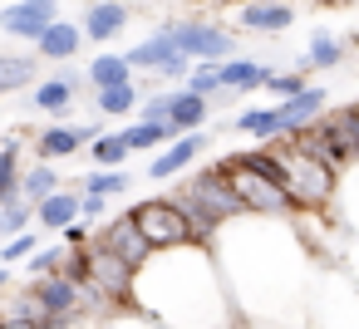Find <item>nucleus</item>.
I'll return each mask as SVG.
<instances>
[{
	"label": "nucleus",
	"instance_id": "bb28decb",
	"mask_svg": "<svg viewBox=\"0 0 359 329\" xmlns=\"http://www.w3.org/2000/svg\"><path fill=\"white\" fill-rule=\"evenodd\" d=\"M344 55H349V40H339V35H330V30H315L300 64H310V69H334Z\"/></svg>",
	"mask_w": 359,
	"mask_h": 329
},
{
	"label": "nucleus",
	"instance_id": "6e6552de",
	"mask_svg": "<svg viewBox=\"0 0 359 329\" xmlns=\"http://www.w3.org/2000/svg\"><path fill=\"white\" fill-rule=\"evenodd\" d=\"M177 40V50L192 64H222L226 55H236V30L217 25V20H163Z\"/></svg>",
	"mask_w": 359,
	"mask_h": 329
},
{
	"label": "nucleus",
	"instance_id": "c9c22d12",
	"mask_svg": "<svg viewBox=\"0 0 359 329\" xmlns=\"http://www.w3.org/2000/svg\"><path fill=\"white\" fill-rule=\"evenodd\" d=\"M182 89H192V94H202V99L222 94V64H197V69L187 74V84H182Z\"/></svg>",
	"mask_w": 359,
	"mask_h": 329
},
{
	"label": "nucleus",
	"instance_id": "9d476101",
	"mask_svg": "<svg viewBox=\"0 0 359 329\" xmlns=\"http://www.w3.org/2000/svg\"><path fill=\"white\" fill-rule=\"evenodd\" d=\"M55 20H60V0H11V6H0V35L11 40L35 45Z\"/></svg>",
	"mask_w": 359,
	"mask_h": 329
},
{
	"label": "nucleus",
	"instance_id": "a211bd4d",
	"mask_svg": "<svg viewBox=\"0 0 359 329\" xmlns=\"http://www.w3.org/2000/svg\"><path fill=\"white\" fill-rule=\"evenodd\" d=\"M74 221H84V192L79 187H65L35 206V226H45V231H69Z\"/></svg>",
	"mask_w": 359,
	"mask_h": 329
},
{
	"label": "nucleus",
	"instance_id": "f3484780",
	"mask_svg": "<svg viewBox=\"0 0 359 329\" xmlns=\"http://www.w3.org/2000/svg\"><path fill=\"white\" fill-rule=\"evenodd\" d=\"M35 285V295H40V304L60 319V314H84V285L79 280H69V275H40V280H30Z\"/></svg>",
	"mask_w": 359,
	"mask_h": 329
},
{
	"label": "nucleus",
	"instance_id": "f03ea898",
	"mask_svg": "<svg viewBox=\"0 0 359 329\" xmlns=\"http://www.w3.org/2000/svg\"><path fill=\"white\" fill-rule=\"evenodd\" d=\"M133 309L163 329H236V300L212 246L158 251L133 280Z\"/></svg>",
	"mask_w": 359,
	"mask_h": 329
},
{
	"label": "nucleus",
	"instance_id": "f704fd0d",
	"mask_svg": "<svg viewBox=\"0 0 359 329\" xmlns=\"http://www.w3.org/2000/svg\"><path fill=\"white\" fill-rule=\"evenodd\" d=\"M261 89L276 94V99H295V94H305L310 84H305V74H280V69L266 64V84H261Z\"/></svg>",
	"mask_w": 359,
	"mask_h": 329
},
{
	"label": "nucleus",
	"instance_id": "473e14b6",
	"mask_svg": "<svg viewBox=\"0 0 359 329\" xmlns=\"http://www.w3.org/2000/svg\"><path fill=\"white\" fill-rule=\"evenodd\" d=\"M65 255H69V246H40L35 255H30V280H40V275H60L65 270Z\"/></svg>",
	"mask_w": 359,
	"mask_h": 329
},
{
	"label": "nucleus",
	"instance_id": "ddd939ff",
	"mask_svg": "<svg viewBox=\"0 0 359 329\" xmlns=\"http://www.w3.org/2000/svg\"><path fill=\"white\" fill-rule=\"evenodd\" d=\"M94 138H99V123H55V128L35 133V162L74 158V153H84Z\"/></svg>",
	"mask_w": 359,
	"mask_h": 329
},
{
	"label": "nucleus",
	"instance_id": "58836bf2",
	"mask_svg": "<svg viewBox=\"0 0 359 329\" xmlns=\"http://www.w3.org/2000/svg\"><path fill=\"white\" fill-rule=\"evenodd\" d=\"M104 329H163L158 319H148V314H138V309H123V314H114Z\"/></svg>",
	"mask_w": 359,
	"mask_h": 329
},
{
	"label": "nucleus",
	"instance_id": "6ab92c4d",
	"mask_svg": "<svg viewBox=\"0 0 359 329\" xmlns=\"http://www.w3.org/2000/svg\"><path fill=\"white\" fill-rule=\"evenodd\" d=\"M84 40H89V35H84V25H79V20H55V25L35 40V55H40L45 64H55V59H74Z\"/></svg>",
	"mask_w": 359,
	"mask_h": 329
},
{
	"label": "nucleus",
	"instance_id": "412c9836",
	"mask_svg": "<svg viewBox=\"0 0 359 329\" xmlns=\"http://www.w3.org/2000/svg\"><path fill=\"white\" fill-rule=\"evenodd\" d=\"M20 133L15 138H6L0 143V206H11V202H25V192H20Z\"/></svg>",
	"mask_w": 359,
	"mask_h": 329
},
{
	"label": "nucleus",
	"instance_id": "f257e3e1",
	"mask_svg": "<svg viewBox=\"0 0 359 329\" xmlns=\"http://www.w3.org/2000/svg\"><path fill=\"white\" fill-rule=\"evenodd\" d=\"M212 255L226 275L241 324L261 329H305L310 324V290L320 275V255L310 251L305 231L280 216H241L222 226Z\"/></svg>",
	"mask_w": 359,
	"mask_h": 329
},
{
	"label": "nucleus",
	"instance_id": "2eb2a0df",
	"mask_svg": "<svg viewBox=\"0 0 359 329\" xmlns=\"http://www.w3.org/2000/svg\"><path fill=\"white\" fill-rule=\"evenodd\" d=\"M295 143L300 148H310L315 158H325L330 167H339V172H349L354 167V153H349V143H344V133H339V123L325 113V118H315L310 128H300L295 133Z\"/></svg>",
	"mask_w": 359,
	"mask_h": 329
},
{
	"label": "nucleus",
	"instance_id": "c85d7f7f",
	"mask_svg": "<svg viewBox=\"0 0 359 329\" xmlns=\"http://www.w3.org/2000/svg\"><path fill=\"white\" fill-rule=\"evenodd\" d=\"M123 138H128L133 153H163V148L177 143L182 133H177L172 123H133V128H123Z\"/></svg>",
	"mask_w": 359,
	"mask_h": 329
},
{
	"label": "nucleus",
	"instance_id": "2f4dec72",
	"mask_svg": "<svg viewBox=\"0 0 359 329\" xmlns=\"http://www.w3.org/2000/svg\"><path fill=\"white\" fill-rule=\"evenodd\" d=\"M30 221H35V206H30V202H11V206H0V241L25 236V231H30Z\"/></svg>",
	"mask_w": 359,
	"mask_h": 329
},
{
	"label": "nucleus",
	"instance_id": "423d86ee",
	"mask_svg": "<svg viewBox=\"0 0 359 329\" xmlns=\"http://www.w3.org/2000/svg\"><path fill=\"white\" fill-rule=\"evenodd\" d=\"M222 167H226V177H231V187H236V197H241L246 216H280V221H295V216H300V206H295V197L280 187V177L246 167L236 153H226V158H222Z\"/></svg>",
	"mask_w": 359,
	"mask_h": 329
},
{
	"label": "nucleus",
	"instance_id": "5701e85b",
	"mask_svg": "<svg viewBox=\"0 0 359 329\" xmlns=\"http://www.w3.org/2000/svg\"><path fill=\"white\" fill-rule=\"evenodd\" d=\"M266 84V64H256V59H222V94H251V89H261Z\"/></svg>",
	"mask_w": 359,
	"mask_h": 329
},
{
	"label": "nucleus",
	"instance_id": "49530a36",
	"mask_svg": "<svg viewBox=\"0 0 359 329\" xmlns=\"http://www.w3.org/2000/svg\"><path fill=\"white\" fill-rule=\"evenodd\" d=\"M236 329H246V324H236Z\"/></svg>",
	"mask_w": 359,
	"mask_h": 329
},
{
	"label": "nucleus",
	"instance_id": "393cba45",
	"mask_svg": "<svg viewBox=\"0 0 359 329\" xmlns=\"http://www.w3.org/2000/svg\"><path fill=\"white\" fill-rule=\"evenodd\" d=\"M84 74H89L94 94H99V89H114V84H133V64H128V55H94Z\"/></svg>",
	"mask_w": 359,
	"mask_h": 329
},
{
	"label": "nucleus",
	"instance_id": "f8f14e48",
	"mask_svg": "<svg viewBox=\"0 0 359 329\" xmlns=\"http://www.w3.org/2000/svg\"><path fill=\"white\" fill-rule=\"evenodd\" d=\"M207 148H212V138H207L202 128H197V133H182L177 143H168L163 153H153V162H148L143 177H148V182H172L177 172H192V162H197Z\"/></svg>",
	"mask_w": 359,
	"mask_h": 329
},
{
	"label": "nucleus",
	"instance_id": "7c9ffc66",
	"mask_svg": "<svg viewBox=\"0 0 359 329\" xmlns=\"http://www.w3.org/2000/svg\"><path fill=\"white\" fill-rule=\"evenodd\" d=\"M128 153H133V148H128L123 133H109V138H94V143H89V158H94L99 167H123Z\"/></svg>",
	"mask_w": 359,
	"mask_h": 329
},
{
	"label": "nucleus",
	"instance_id": "a18cd8bd",
	"mask_svg": "<svg viewBox=\"0 0 359 329\" xmlns=\"http://www.w3.org/2000/svg\"><path fill=\"white\" fill-rule=\"evenodd\" d=\"M79 329H104V324H99V319H84V314H79Z\"/></svg>",
	"mask_w": 359,
	"mask_h": 329
},
{
	"label": "nucleus",
	"instance_id": "cd10ccee",
	"mask_svg": "<svg viewBox=\"0 0 359 329\" xmlns=\"http://www.w3.org/2000/svg\"><path fill=\"white\" fill-rule=\"evenodd\" d=\"M207 113H212V99H202V94H192V89H177V104H172V128L177 133H197L202 123H207Z\"/></svg>",
	"mask_w": 359,
	"mask_h": 329
},
{
	"label": "nucleus",
	"instance_id": "4be33fe9",
	"mask_svg": "<svg viewBox=\"0 0 359 329\" xmlns=\"http://www.w3.org/2000/svg\"><path fill=\"white\" fill-rule=\"evenodd\" d=\"M40 64H45V59H40L35 50H30V55H0V99H6V94H20V89H30Z\"/></svg>",
	"mask_w": 359,
	"mask_h": 329
},
{
	"label": "nucleus",
	"instance_id": "79ce46f5",
	"mask_svg": "<svg viewBox=\"0 0 359 329\" xmlns=\"http://www.w3.org/2000/svg\"><path fill=\"white\" fill-rule=\"evenodd\" d=\"M104 211H109V197H89V192H84V221L99 226V221H109Z\"/></svg>",
	"mask_w": 359,
	"mask_h": 329
},
{
	"label": "nucleus",
	"instance_id": "0eeeda50",
	"mask_svg": "<svg viewBox=\"0 0 359 329\" xmlns=\"http://www.w3.org/2000/svg\"><path fill=\"white\" fill-rule=\"evenodd\" d=\"M128 216H133V226L143 231V241H148L153 251L197 246V231H192L187 211H182L168 192H163V197H143V202H133V206H128Z\"/></svg>",
	"mask_w": 359,
	"mask_h": 329
},
{
	"label": "nucleus",
	"instance_id": "c03bdc74",
	"mask_svg": "<svg viewBox=\"0 0 359 329\" xmlns=\"http://www.w3.org/2000/svg\"><path fill=\"white\" fill-rule=\"evenodd\" d=\"M6 290H11V270H6V265H0V295H6Z\"/></svg>",
	"mask_w": 359,
	"mask_h": 329
},
{
	"label": "nucleus",
	"instance_id": "b1692460",
	"mask_svg": "<svg viewBox=\"0 0 359 329\" xmlns=\"http://www.w3.org/2000/svg\"><path fill=\"white\" fill-rule=\"evenodd\" d=\"M20 192H25L30 206H40V202H50L55 192H65V177L55 172V162H30L25 177H20Z\"/></svg>",
	"mask_w": 359,
	"mask_h": 329
},
{
	"label": "nucleus",
	"instance_id": "9b49d317",
	"mask_svg": "<svg viewBox=\"0 0 359 329\" xmlns=\"http://www.w3.org/2000/svg\"><path fill=\"white\" fill-rule=\"evenodd\" d=\"M94 246L114 251V255H118V260H128L133 270H143V265L158 255V251L143 241V231L133 226V216H128V211H123V216H109V221H99V226H94Z\"/></svg>",
	"mask_w": 359,
	"mask_h": 329
},
{
	"label": "nucleus",
	"instance_id": "ea45409f",
	"mask_svg": "<svg viewBox=\"0 0 359 329\" xmlns=\"http://www.w3.org/2000/svg\"><path fill=\"white\" fill-rule=\"evenodd\" d=\"M60 236H65V246H69V251H79V246H89V241H94V226H89V221H74V226H69V231H60Z\"/></svg>",
	"mask_w": 359,
	"mask_h": 329
},
{
	"label": "nucleus",
	"instance_id": "20e7f679",
	"mask_svg": "<svg viewBox=\"0 0 359 329\" xmlns=\"http://www.w3.org/2000/svg\"><path fill=\"white\" fill-rule=\"evenodd\" d=\"M276 153V172H280V187L295 197L300 216H330L339 206V167H330L325 158H315L310 148H300L295 138H280V143H266Z\"/></svg>",
	"mask_w": 359,
	"mask_h": 329
},
{
	"label": "nucleus",
	"instance_id": "7ed1b4c3",
	"mask_svg": "<svg viewBox=\"0 0 359 329\" xmlns=\"http://www.w3.org/2000/svg\"><path fill=\"white\" fill-rule=\"evenodd\" d=\"M168 197L187 211V221L197 231V246H212L222 236V226H231V221L246 216V206H241V197H236L222 158L207 162V167H197V172H187V177H177Z\"/></svg>",
	"mask_w": 359,
	"mask_h": 329
},
{
	"label": "nucleus",
	"instance_id": "4468645a",
	"mask_svg": "<svg viewBox=\"0 0 359 329\" xmlns=\"http://www.w3.org/2000/svg\"><path fill=\"white\" fill-rule=\"evenodd\" d=\"M89 84V74H79V69H65V74H55V79H40L35 84V94L25 99L35 113H50V118H65L69 108H74V99H79V89Z\"/></svg>",
	"mask_w": 359,
	"mask_h": 329
},
{
	"label": "nucleus",
	"instance_id": "dca6fc26",
	"mask_svg": "<svg viewBox=\"0 0 359 329\" xmlns=\"http://www.w3.org/2000/svg\"><path fill=\"white\" fill-rule=\"evenodd\" d=\"M236 20L251 35H280V30L295 25V10H290V0H246L236 10Z\"/></svg>",
	"mask_w": 359,
	"mask_h": 329
},
{
	"label": "nucleus",
	"instance_id": "4c0bfd02",
	"mask_svg": "<svg viewBox=\"0 0 359 329\" xmlns=\"http://www.w3.org/2000/svg\"><path fill=\"white\" fill-rule=\"evenodd\" d=\"M40 251V241H35V231H25V236H15V241H0V265H20V260H30Z\"/></svg>",
	"mask_w": 359,
	"mask_h": 329
},
{
	"label": "nucleus",
	"instance_id": "a19ab883",
	"mask_svg": "<svg viewBox=\"0 0 359 329\" xmlns=\"http://www.w3.org/2000/svg\"><path fill=\"white\" fill-rule=\"evenodd\" d=\"M339 265L354 275V285H359V236L349 231V241H344V251H339Z\"/></svg>",
	"mask_w": 359,
	"mask_h": 329
},
{
	"label": "nucleus",
	"instance_id": "37998d69",
	"mask_svg": "<svg viewBox=\"0 0 359 329\" xmlns=\"http://www.w3.org/2000/svg\"><path fill=\"white\" fill-rule=\"evenodd\" d=\"M0 329H45V324H35V319H0Z\"/></svg>",
	"mask_w": 359,
	"mask_h": 329
},
{
	"label": "nucleus",
	"instance_id": "72a5a7b5",
	"mask_svg": "<svg viewBox=\"0 0 359 329\" xmlns=\"http://www.w3.org/2000/svg\"><path fill=\"white\" fill-rule=\"evenodd\" d=\"M339 221L359 236V167H349V177H344V187H339Z\"/></svg>",
	"mask_w": 359,
	"mask_h": 329
},
{
	"label": "nucleus",
	"instance_id": "de8ad7c7",
	"mask_svg": "<svg viewBox=\"0 0 359 329\" xmlns=\"http://www.w3.org/2000/svg\"><path fill=\"white\" fill-rule=\"evenodd\" d=\"M6 6H11V0H6Z\"/></svg>",
	"mask_w": 359,
	"mask_h": 329
},
{
	"label": "nucleus",
	"instance_id": "c756f323",
	"mask_svg": "<svg viewBox=\"0 0 359 329\" xmlns=\"http://www.w3.org/2000/svg\"><path fill=\"white\" fill-rule=\"evenodd\" d=\"M94 104H99L104 118H123V113H133L143 99H138V84H114V89H99Z\"/></svg>",
	"mask_w": 359,
	"mask_h": 329
},
{
	"label": "nucleus",
	"instance_id": "aec40b11",
	"mask_svg": "<svg viewBox=\"0 0 359 329\" xmlns=\"http://www.w3.org/2000/svg\"><path fill=\"white\" fill-rule=\"evenodd\" d=\"M123 25H128V0H94L84 10V35L94 45H109Z\"/></svg>",
	"mask_w": 359,
	"mask_h": 329
},
{
	"label": "nucleus",
	"instance_id": "a878e982",
	"mask_svg": "<svg viewBox=\"0 0 359 329\" xmlns=\"http://www.w3.org/2000/svg\"><path fill=\"white\" fill-rule=\"evenodd\" d=\"M74 187L89 192V197H109V202H114V197H128V192H133V177H128L123 167H94V172L79 177Z\"/></svg>",
	"mask_w": 359,
	"mask_h": 329
},
{
	"label": "nucleus",
	"instance_id": "e433bc0d",
	"mask_svg": "<svg viewBox=\"0 0 359 329\" xmlns=\"http://www.w3.org/2000/svg\"><path fill=\"white\" fill-rule=\"evenodd\" d=\"M172 104H177V89L143 99V104H138V123H168V118H172Z\"/></svg>",
	"mask_w": 359,
	"mask_h": 329
},
{
	"label": "nucleus",
	"instance_id": "39448f33",
	"mask_svg": "<svg viewBox=\"0 0 359 329\" xmlns=\"http://www.w3.org/2000/svg\"><path fill=\"white\" fill-rule=\"evenodd\" d=\"M305 329H359V285L339 260L320 265L315 290H310V324Z\"/></svg>",
	"mask_w": 359,
	"mask_h": 329
},
{
	"label": "nucleus",
	"instance_id": "1a4fd4ad",
	"mask_svg": "<svg viewBox=\"0 0 359 329\" xmlns=\"http://www.w3.org/2000/svg\"><path fill=\"white\" fill-rule=\"evenodd\" d=\"M128 64H133V69H148V74H158V79H168V84H187V74L197 69V64L177 50V40H172L168 25H158L148 40H138V45L128 50Z\"/></svg>",
	"mask_w": 359,
	"mask_h": 329
}]
</instances>
